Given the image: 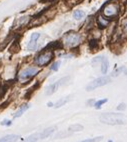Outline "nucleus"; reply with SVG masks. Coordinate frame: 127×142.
Here are the masks:
<instances>
[{
  "label": "nucleus",
  "instance_id": "obj_1",
  "mask_svg": "<svg viewBox=\"0 0 127 142\" xmlns=\"http://www.w3.org/2000/svg\"><path fill=\"white\" fill-rule=\"evenodd\" d=\"M99 120L104 123V124L108 125H122L125 123V121L123 120V115L120 113H104L100 115Z\"/></svg>",
  "mask_w": 127,
  "mask_h": 142
},
{
  "label": "nucleus",
  "instance_id": "obj_2",
  "mask_svg": "<svg viewBox=\"0 0 127 142\" xmlns=\"http://www.w3.org/2000/svg\"><path fill=\"white\" fill-rule=\"evenodd\" d=\"M62 42H63V44L66 47H69V48L75 47V46L80 44V42H81V35L77 33V32H74V31L67 32V33L63 35Z\"/></svg>",
  "mask_w": 127,
  "mask_h": 142
},
{
  "label": "nucleus",
  "instance_id": "obj_3",
  "mask_svg": "<svg viewBox=\"0 0 127 142\" xmlns=\"http://www.w3.org/2000/svg\"><path fill=\"white\" fill-rule=\"evenodd\" d=\"M119 5L116 2H108L102 8V15L107 19H112L118 16L119 14Z\"/></svg>",
  "mask_w": 127,
  "mask_h": 142
},
{
  "label": "nucleus",
  "instance_id": "obj_4",
  "mask_svg": "<svg viewBox=\"0 0 127 142\" xmlns=\"http://www.w3.org/2000/svg\"><path fill=\"white\" fill-rule=\"evenodd\" d=\"M54 57V53L52 50L44 49V51L39 53L37 56L34 58V63L37 66H46L47 64L51 62V60Z\"/></svg>",
  "mask_w": 127,
  "mask_h": 142
},
{
  "label": "nucleus",
  "instance_id": "obj_5",
  "mask_svg": "<svg viewBox=\"0 0 127 142\" xmlns=\"http://www.w3.org/2000/svg\"><path fill=\"white\" fill-rule=\"evenodd\" d=\"M111 78L109 76H102V77H99V78H96L95 80L91 81L88 85L86 86V90L87 91H92L98 87H101V86H104L106 84H108L110 82Z\"/></svg>",
  "mask_w": 127,
  "mask_h": 142
},
{
  "label": "nucleus",
  "instance_id": "obj_6",
  "mask_svg": "<svg viewBox=\"0 0 127 142\" xmlns=\"http://www.w3.org/2000/svg\"><path fill=\"white\" fill-rule=\"evenodd\" d=\"M68 79H69L68 77H63V78H61V79L57 80L56 82H54L53 84H51V85H49L47 88H46L45 94H46V95H52L53 93H55L56 91L58 90V88H59L60 86L64 85V84L67 82L66 80H68Z\"/></svg>",
  "mask_w": 127,
  "mask_h": 142
},
{
  "label": "nucleus",
  "instance_id": "obj_7",
  "mask_svg": "<svg viewBox=\"0 0 127 142\" xmlns=\"http://www.w3.org/2000/svg\"><path fill=\"white\" fill-rule=\"evenodd\" d=\"M38 73V68L37 67H28V68L22 70L19 74V79L21 81H25L30 78H32Z\"/></svg>",
  "mask_w": 127,
  "mask_h": 142
},
{
  "label": "nucleus",
  "instance_id": "obj_8",
  "mask_svg": "<svg viewBox=\"0 0 127 142\" xmlns=\"http://www.w3.org/2000/svg\"><path fill=\"white\" fill-rule=\"evenodd\" d=\"M40 37V33L38 32H34L31 34V37H30V41L28 43V50H35L36 47H37V40L39 39Z\"/></svg>",
  "mask_w": 127,
  "mask_h": 142
},
{
  "label": "nucleus",
  "instance_id": "obj_9",
  "mask_svg": "<svg viewBox=\"0 0 127 142\" xmlns=\"http://www.w3.org/2000/svg\"><path fill=\"white\" fill-rule=\"evenodd\" d=\"M110 22V20L109 19H107V18H105L103 15H99L98 17L96 18V24L98 25V27L101 29L105 28V27H107L108 26V24Z\"/></svg>",
  "mask_w": 127,
  "mask_h": 142
},
{
  "label": "nucleus",
  "instance_id": "obj_10",
  "mask_svg": "<svg viewBox=\"0 0 127 142\" xmlns=\"http://www.w3.org/2000/svg\"><path fill=\"white\" fill-rule=\"evenodd\" d=\"M19 135L16 134H9V135H6L0 138V142H16L19 139Z\"/></svg>",
  "mask_w": 127,
  "mask_h": 142
},
{
  "label": "nucleus",
  "instance_id": "obj_11",
  "mask_svg": "<svg viewBox=\"0 0 127 142\" xmlns=\"http://www.w3.org/2000/svg\"><path fill=\"white\" fill-rule=\"evenodd\" d=\"M55 130V127H49V128H46L44 130L40 133V139H45L47 137H49L53 132Z\"/></svg>",
  "mask_w": 127,
  "mask_h": 142
},
{
  "label": "nucleus",
  "instance_id": "obj_12",
  "mask_svg": "<svg viewBox=\"0 0 127 142\" xmlns=\"http://www.w3.org/2000/svg\"><path fill=\"white\" fill-rule=\"evenodd\" d=\"M29 107H30V106H29L28 104H23V105H21V106L19 107V109H18L16 112H15V114L13 115V117H14V118L20 117V116H21V115H22V114L24 113L26 110H28V109H29Z\"/></svg>",
  "mask_w": 127,
  "mask_h": 142
},
{
  "label": "nucleus",
  "instance_id": "obj_13",
  "mask_svg": "<svg viewBox=\"0 0 127 142\" xmlns=\"http://www.w3.org/2000/svg\"><path fill=\"white\" fill-rule=\"evenodd\" d=\"M108 67H109V62H108V59L104 57L103 60L101 61V72L103 74H106L108 71Z\"/></svg>",
  "mask_w": 127,
  "mask_h": 142
},
{
  "label": "nucleus",
  "instance_id": "obj_14",
  "mask_svg": "<svg viewBox=\"0 0 127 142\" xmlns=\"http://www.w3.org/2000/svg\"><path fill=\"white\" fill-rule=\"evenodd\" d=\"M70 100V98H69V96H66V97H63V98H61V99H59L57 102L53 105V107L54 108H59L61 107V106H63L64 104H66L68 101Z\"/></svg>",
  "mask_w": 127,
  "mask_h": 142
},
{
  "label": "nucleus",
  "instance_id": "obj_15",
  "mask_svg": "<svg viewBox=\"0 0 127 142\" xmlns=\"http://www.w3.org/2000/svg\"><path fill=\"white\" fill-rule=\"evenodd\" d=\"M40 139V133H34L32 135L28 136L26 139H24L22 142H37Z\"/></svg>",
  "mask_w": 127,
  "mask_h": 142
},
{
  "label": "nucleus",
  "instance_id": "obj_16",
  "mask_svg": "<svg viewBox=\"0 0 127 142\" xmlns=\"http://www.w3.org/2000/svg\"><path fill=\"white\" fill-rule=\"evenodd\" d=\"M84 129V127H83L81 124H73L71 126H69V128H68V130L70 131V132H77V131H82Z\"/></svg>",
  "mask_w": 127,
  "mask_h": 142
},
{
  "label": "nucleus",
  "instance_id": "obj_17",
  "mask_svg": "<svg viewBox=\"0 0 127 142\" xmlns=\"http://www.w3.org/2000/svg\"><path fill=\"white\" fill-rule=\"evenodd\" d=\"M84 15H85V13L82 10H78L77 9V10H75L73 12V18L76 19V20H81L84 17Z\"/></svg>",
  "mask_w": 127,
  "mask_h": 142
},
{
  "label": "nucleus",
  "instance_id": "obj_18",
  "mask_svg": "<svg viewBox=\"0 0 127 142\" xmlns=\"http://www.w3.org/2000/svg\"><path fill=\"white\" fill-rule=\"evenodd\" d=\"M72 132H70L69 130L65 131V132H59V133H57L55 135V139H59V138H66V137H68L69 135H71Z\"/></svg>",
  "mask_w": 127,
  "mask_h": 142
},
{
  "label": "nucleus",
  "instance_id": "obj_19",
  "mask_svg": "<svg viewBox=\"0 0 127 142\" xmlns=\"http://www.w3.org/2000/svg\"><path fill=\"white\" fill-rule=\"evenodd\" d=\"M29 21V16H22L18 19V26H23L26 25Z\"/></svg>",
  "mask_w": 127,
  "mask_h": 142
},
{
  "label": "nucleus",
  "instance_id": "obj_20",
  "mask_svg": "<svg viewBox=\"0 0 127 142\" xmlns=\"http://www.w3.org/2000/svg\"><path fill=\"white\" fill-rule=\"evenodd\" d=\"M7 89H8V85L0 84V99L3 98V96L5 95V93L7 92Z\"/></svg>",
  "mask_w": 127,
  "mask_h": 142
},
{
  "label": "nucleus",
  "instance_id": "obj_21",
  "mask_svg": "<svg viewBox=\"0 0 127 142\" xmlns=\"http://www.w3.org/2000/svg\"><path fill=\"white\" fill-rule=\"evenodd\" d=\"M108 101L106 98H104V99H101V100H98V101H96V102L94 103V107L96 108V109H100L101 108V106L104 104V103H106Z\"/></svg>",
  "mask_w": 127,
  "mask_h": 142
},
{
  "label": "nucleus",
  "instance_id": "obj_22",
  "mask_svg": "<svg viewBox=\"0 0 127 142\" xmlns=\"http://www.w3.org/2000/svg\"><path fill=\"white\" fill-rule=\"evenodd\" d=\"M103 137L102 136H97V137H93V138H89V139H85V140H82L80 142H98L100 140H102Z\"/></svg>",
  "mask_w": 127,
  "mask_h": 142
},
{
  "label": "nucleus",
  "instance_id": "obj_23",
  "mask_svg": "<svg viewBox=\"0 0 127 142\" xmlns=\"http://www.w3.org/2000/svg\"><path fill=\"white\" fill-rule=\"evenodd\" d=\"M60 64H61L60 61H55V62L52 63V65L50 66V69L52 71H57L59 69V67H60Z\"/></svg>",
  "mask_w": 127,
  "mask_h": 142
},
{
  "label": "nucleus",
  "instance_id": "obj_24",
  "mask_svg": "<svg viewBox=\"0 0 127 142\" xmlns=\"http://www.w3.org/2000/svg\"><path fill=\"white\" fill-rule=\"evenodd\" d=\"M121 28H122V31H123V33L125 35H127V18H125L121 23Z\"/></svg>",
  "mask_w": 127,
  "mask_h": 142
},
{
  "label": "nucleus",
  "instance_id": "obj_25",
  "mask_svg": "<svg viewBox=\"0 0 127 142\" xmlns=\"http://www.w3.org/2000/svg\"><path fill=\"white\" fill-rule=\"evenodd\" d=\"M89 46H90L91 49H96L97 48V42L95 40H92V41L89 42Z\"/></svg>",
  "mask_w": 127,
  "mask_h": 142
},
{
  "label": "nucleus",
  "instance_id": "obj_26",
  "mask_svg": "<svg viewBox=\"0 0 127 142\" xmlns=\"http://www.w3.org/2000/svg\"><path fill=\"white\" fill-rule=\"evenodd\" d=\"M125 108H126V104L125 103H121V104H119L116 109L118 110V111H122V110H125Z\"/></svg>",
  "mask_w": 127,
  "mask_h": 142
},
{
  "label": "nucleus",
  "instance_id": "obj_27",
  "mask_svg": "<svg viewBox=\"0 0 127 142\" xmlns=\"http://www.w3.org/2000/svg\"><path fill=\"white\" fill-rule=\"evenodd\" d=\"M11 124H12V122L10 121V120H8V119L3 120V121L1 122V125H4V126H10Z\"/></svg>",
  "mask_w": 127,
  "mask_h": 142
},
{
  "label": "nucleus",
  "instance_id": "obj_28",
  "mask_svg": "<svg viewBox=\"0 0 127 142\" xmlns=\"http://www.w3.org/2000/svg\"><path fill=\"white\" fill-rule=\"evenodd\" d=\"M53 105H54V104H53L52 102H48V103H47V106H48V107H53Z\"/></svg>",
  "mask_w": 127,
  "mask_h": 142
},
{
  "label": "nucleus",
  "instance_id": "obj_29",
  "mask_svg": "<svg viewBox=\"0 0 127 142\" xmlns=\"http://www.w3.org/2000/svg\"><path fill=\"white\" fill-rule=\"evenodd\" d=\"M51 1H54V0H41V2H51Z\"/></svg>",
  "mask_w": 127,
  "mask_h": 142
},
{
  "label": "nucleus",
  "instance_id": "obj_30",
  "mask_svg": "<svg viewBox=\"0 0 127 142\" xmlns=\"http://www.w3.org/2000/svg\"><path fill=\"white\" fill-rule=\"evenodd\" d=\"M108 142H113L112 140H108Z\"/></svg>",
  "mask_w": 127,
  "mask_h": 142
}]
</instances>
